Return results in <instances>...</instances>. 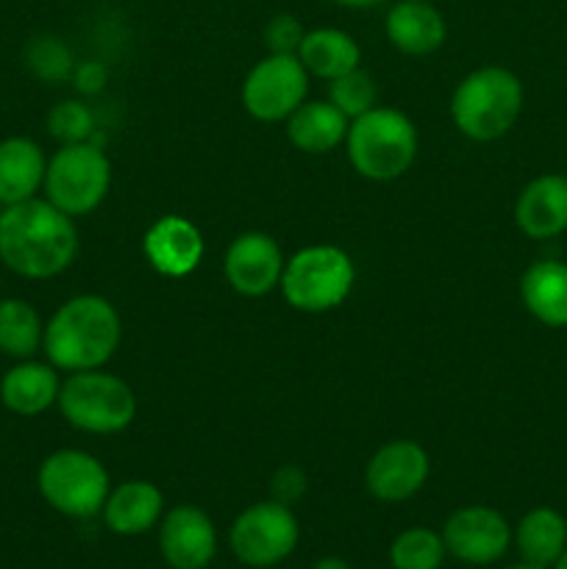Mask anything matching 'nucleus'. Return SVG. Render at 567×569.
<instances>
[{
    "label": "nucleus",
    "mask_w": 567,
    "mask_h": 569,
    "mask_svg": "<svg viewBox=\"0 0 567 569\" xmlns=\"http://www.w3.org/2000/svg\"><path fill=\"white\" fill-rule=\"evenodd\" d=\"M76 217L48 198H31L0 211V264L28 281H48L70 270L78 256Z\"/></svg>",
    "instance_id": "nucleus-1"
},
{
    "label": "nucleus",
    "mask_w": 567,
    "mask_h": 569,
    "mask_svg": "<svg viewBox=\"0 0 567 569\" xmlns=\"http://www.w3.org/2000/svg\"><path fill=\"white\" fill-rule=\"evenodd\" d=\"M120 337V315L109 300L76 295L44 322L42 350L59 372L100 370L117 353Z\"/></svg>",
    "instance_id": "nucleus-2"
},
{
    "label": "nucleus",
    "mask_w": 567,
    "mask_h": 569,
    "mask_svg": "<svg viewBox=\"0 0 567 569\" xmlns=\"http://www.w3.org/2000/svg\"><path fill=\"white\" fill-rule=\"evenodd\" d=\"M523 111V83L498 64L478 67L459 81L450 98V117L472 142H495L515 128Z\"/></svg>",
    "instance_id": "nucleus-3"
},
{
    "label": "nucleus",
    "mask_w": 567,
    "mask_h": 569,
    "mask_svg": "<svg viewBox=\"0 0 567 569\" xmlns=\"http://www.w3.org/2000/svg\"><path fill=\"white\" fill-rule=\"evenodd\" d=\"M417 128L404 111L389 109V106H376L367 114L350 120L348 137H345V150L359 172L367 181H395L406 176L417 159Z\"/></svg>",
    "instance_id": "nucleus-4"
},
{
    "label": "nucleus",
    "mask_w": 567,
    "mask_h": 569,
    "mask_svg": "<svg viewBox=\"0 0 567 569\" xmlns=\"http://www.w3.org/2000/svg\"><path fill=\"white\" fill-rule=\"evenodd\" d=\"M356 281L350 256L337 244H309L284 264L281 292L295 311L322 315L345 303Z\"/></svg>",
    "instance_id": "nucleus-5"
},
{
    "label": "nucleus",
    "mask_w": 567,
    "mask_h": 569,
    "mask_svg": "<svg viewBox=\"0 0 567 569\" xmlns=\"http://www.w3.org/2000/svg\"><path fill=\"white\" fill-rule=\"evenodd\" d=\"M61 417L83 433H120L137 417V395L122 378L103 370L70 372L59 389Z\"/></svg>",
    "instance_id": "nucleus-6"
},
{
    "label": "nucleus",
    "mask_w": 567,
    "mask_h": 569,
    "mask_svg": "<svg viewBox=\"0 0 567 569\" xmlns=\"http://www.w3.org/2000/svg\"><path fill=\"white\" fill-rule=\"evenodd\" d=\"M37 489L44 503L70 520H89L103 511L111 492L106 467L87 450L61 448L44 456L37 470Z\"/></svg>",
    "instance_id": "nucleus-7"
},
{
    "label": "nucleus",
    "mask_w": 567,
    "mask_h": 569,
    "mask_svg": "<svg viewBox=\"0 0 567 569\" xmlns=\"http://www.w3.org/2000/svg\"><path fill=\"white\" fill-rule=\"evenodd\" d=\"M111 187V161L94 142L61 144L48 159L42 192L56 209L83 217L98 209Z\"/></svg>",
    "instance_id": "nucleus-8"
},
{
    "label": "nucleus",
    "mask_w": 567,
    "mask_h": 569,
    "mask_svg": "<svg viewBox=\"0 0 567 569\" xmlns=\"http://www.w3.org/2000/svg\"><path fill=\"white\" fill-rule=\"evenodd\" d=\"M298 517L292 515L287 503H278V500H261V503L248 506L231 522V531H228L231 553L245 567L253 569L281 565L298 548Z\"/></svg>",
    "instance_id": "nucleus-9"
},
{
    "label": "nucleus",
    "mask_w": 567,
    "mask_h": 569,
    "mask_svg": "<svg viewBox=\"0 0 567 569\" xmlns=\"http://www.w3.org/2000/svg\"><path fill=\"white\" fill-rule=\"evenodd\" d=\"M309 94V72L298 56L270 53L250 67L242 83V106L259 122H287Z\"/></svg>",
    "instance_id": "nucleus-10"
},
{
    "label": "nucleus",
    "mask_w": 567,
    "mask_h": 569,
    "mask_svg": "<svg viewBox=\"0 0 567 569\" xmlns=\"http://www.w3.org/2000/svg\"><path fill=\"white\" fill-rule=\"evenodd\" d=\"M442 542L445 550L465 565H495L509 550L511 526L493 506H465L448 517Z\"/></svg>",
    "instance_id": "nucleus-11"
},
{
    "label": "nucleus",
    "mask_w": 567,
    "mask_h": 569,
    "mask_svg": "<svg viewBox=\"0 0 567 569\" xmlns=\"http://www.w3.org/2000/svg\"><path fill=\"white\" fill-rule=\"evenodd\" d=\"M428 472L431 461L420 445L411 439H392L367 461L365 487L381 503H404L426 487Z\"/></svg>",
    "instance_id": "nucleus-12"
},
{
    "label": "nucleus",
    "mask_w": 567,
    "mask_h": 569,
    "mask_svg": "<svg viewBox=\"0 0 567 569\" xmlns=\"http://www.w3.org/2000/svg\"><path fill=\"white\" fill-rule=\"evenodd\" d=\"M284 253L270 233L248 231L239 233L226 250L222 270L228 287L242 298H261L281 283Z\"/></svg>",
    "instance_id": "nucleus-13"
},
{
    "label": "nucleus",
    "mask_w": 567,
    "mask_h": 569,
    "mask_svg": "<svg viewBox=\"0 0 567 569\" xmlns=\"http://www.w3.org/2000/svg\"><path fill=\"white\" fill-rule=\"evenodd\" d=\"M161 559L172 569H206L217 556V528L198 506H176L161 517Z\"/></svg>",
    "instance_id": "nucleus-14"
},
{
    "label": "nucleus",
    "mask_w": 567,
    "mask_h": 569,
    "mask_svg": "<svg viewBox=\"0 0 567 569\" xmlns=\"http://www.w3.org/2000/svg\"><path fill=\"white\" fill-rule=\"evenodd\" d=\"M142 250L148 264L165 278H187L203 261V233L187 217L165 214L145 231Z\"/></svg>",
    "instance_id": "nucleus-15"
},
{
    "label": "nucleus",
    "mask_w": 567,
    "mask_h": 569,
    "mask_svg": "<svg viewBox=\"0 0 567 569\" xmlns=\"http://www.w3.org/2000/svg\"><path fill=\"white\" fill-rule=\"evenodd\" d=\"M515 222L528 239H554L567 231V176L545 172L517 194Z\"/></svg>",
    "instance_id": "nucleus-16"
},
{
    "label": "nucleus",
    "mask_w": 567,
    "mask_h": 569,
    "mask_svg": "<svg viewBox=\"0 0 567 569\" xmlns=\"http://www.w3.org/2000/svg\"><path fill=\"white\" fill-rule=\"evenodd\" d=\"M384 33L400 53L431 56L445 44L448 26L437 6H431V0H398L387 11Z\"/></svg>",
    "instance_id": "nucleus-17"
},
{
    "label": "nucleus",
    "mask_w": 567,
    "mask_h": 569,
    "mask_svg": "<svg viewBox=\"0 0 567 569\" xmlns=\"http://www.w3.org/2000/svg\"><path fill=\"white\" fill-rule=\"evenodd\" d=\"M61 378L50 361H14L0 378V403L17 417H39L59 400Z\"/></svg>",
    "instance_id": "nucleus-18"
},
{
    "label": "nucleus",
    "mask_w": 567,
    "mask_h": 569,
    "mask_svg": "<svg viewBox=\"0 0 567 569\" xmlns=\"http://www.w3.org/2000/svg\"><path fill=\"white\" fill-rule=\"evenodd\" d=\"M103 522L117 537H142L165 517V495L156 483L126 481L109 492L103 503Z\"/></svg>",
    "instance_id": "nucleus-19"
},
{
    "label": "nucleus",
    "mask_w": 567,
    "mask_h": 569,
    "mask_svg": "<svg viewBox=\"0 0 567 569\" xmlns=\"http://www.w3.org/2000/svg\"><path fill=\"white\" fill-rule=\"evenodd\" d=\"M48 156L31 137L0 139V203L14 206L37 198L44 183Z\"/></svg>",
    "instance_id": "nucleus-20"
},
{
    "label": "nucleus",
    "mask_w": 567,
    "mask_h": 569,
    "mask_svg": "<svg viewBox=\"0 0 567 569\" xmlns=\"http://www.w3.org/2000/svg\"><path fill=\"white\" fill-rule=\"evenodd\" d=\"M350 120L331 100H304L287 117V137L298 150L309 156L331 153L345 144Z\"/></svg>",
    "instance_id": "nucleus-21"
},
{
    "label": "nucleus",
    "mask_w": 567,
    "mask_h": 569,
    "mask_svg": "<svg viewBox=\"0 0 567 569\" xmlns=\"http://www.w3.org/2000/svg\"><path fill=\"white\" fill-rule=\"evenodd\" d=\"M520 298L528 315L548 328H567V264L534 261L520 278Z\"/></svg>",
    "instance_id": "nucleus-22"
},
{
    "label": "nucleus",
    "mask_w": 567,
    "mask_h": 569,
    "mask_svg": "<svg viewBox=\"0 0 567 569\" xmlns=\"http://www.w3.org/2000/svg\"><path fill=\"white\" fill-rule=\"evenodd\" d=\"M298 59L309 76L334 81L361 67V48L342 28H311L300 42Z\"/></svg>",
    "instance_id": "nucleus-23"
},
{
    "label": "nucleus",
    "mask_w": 567,
    "mask_h": 569,
    "mask_svg": "<svg viewBox=\"0 0 567 569\" xmlns=\"http://www.w3.org/2000/svg\"><path fill=\"white\" fill-rule=\"evenodd\" d=\"M511 539L526 565L550 569L567 550V520L550 506H537L523 515Z\"/></svg>",
    "instance_id": "nucleus-24"
},
{
    "label": "nucleus",
    "mask_w": 567,
    "mask_h": 569,
    "mask_svg": "<svg viewBox=\"0 0 567 569\" xmlns=\"http://www.w3.org/2000/svg\"><path fill=\"white\" fill-rule=\"evenodd\" d=\"M44 320L28 300L0 298V353L22 361L42 350Z\"/></svg>",
    "instance_id": "nucleus-25"
},
{
    "label": "nucleus",
    "mask_w": 567,
    "mask_h": 569,
    "mask_svg": "<svg viewBox=\"0 0 567 569\" xmlns=\"http://www.w3.org/2000/svg\"><path fill=\"white\" fill-rule=\"evenodd\" d=\"M445 550L442 533L431 528H406L389 545V565L392 569H439L442 567Z\"/></svg>",
    "instance_id": "nucleus-26"
},
{
    "label": "nucleus",
    "mask_w": 567,
    "mask_h": 569,
    "mask_svg": "<svg viewBox=\"0 0 567 569\" xmlns=\"http://www.w3.org/2000/svg\"><path fill=\"white\" fill-rule=\"evenodd\" d=\"M376 81H372L370 72H365L361 67L328 81V100H331L348 120H356V117L376 109Z\"/></svg>",
    "instance_id": "nucleus-27"
},
{
    "label": "nucleus",
    "mask_w": 567,
    "mask_h": 569,
    "mask_svg": "<svg viewBox=\"0 0 567 569\" xmlns=\"http://www.w3.org/2000/svg\"><path fill=\"white\" fill-rule=\"evenodd\" d=\"M26 64L42 81H64L76 72L70 48L59 37H33L26 48Z\"/></svg>",
    "instance_id": "nucleus-28"
},
{
    "label": "nucleus",
    "mask_w": 567,
    "mask_h": 569,
    "mask_svg": "<svg viewBox=\"0 0 567 569\" xmlns=\"http://www.w3.org/2000/svg\"><path fill=\"white\" fill-rule=\"evenodd\" d=\"M48 133L61 144L92 142L94 114L83 100H59L48 114Z\"/></svg>",
    "instance_id": "nucleus-29"
},
{
    "label": "nucleus",
    "mask_w": 567,
    "mask_h": 569,
    "mask_svg": "<svg viewBox=\"0 0 567 569\" xmlns=\"http://www.w3.org/2000/svg\"><path fill=\"white\" fill-rule=\"evenodd\" d=\"M306 37V28L298 17L292 14H276L265 26V44L270 53L284 56H298L300 42Z\"/></svg>",
    "instance_id": "nucleus-30"
},
{
    "label": "nucleus",
    "mask_w": 567,
    "mask_h": 569,
    "mask_svg": "<svg viewBox=\"0 0 567 569\" xmlns=\"http://www.w3.org/2000/svg\"><path fill=\"white\" fill-rule=\"evenodd\" d=\"M306 492V476L298 470V467H281L272 478V495H276L278 503L292 506L300 495Z\"/></svg>",
    "instance_id": "nucleus-31"
},
{
    "label": "nucleus",
    "mask_w": 567,
    "mask_h": 569,
    "mask_svg": "<svg viewBox=\"0 0 567 569\" xmlns=\"http://www.w3.org/2000/svg\"><path fill=\"white\" fill-rule=\"evenodd\" d=\"M72 76H76L78 92L83 94H94L106 83V70L100 64H94V61H87V64L76 67Z\"/></svg>",
    "instance_id": "nucleus-32"
},
{
    "label": "nucleus",
    "mask_w": 567,
    "mask_h": 569,
    "mask_svg": "<svg viewBox=\"0 0 567 569\" xmlns=\"http://www.w3.org/2000/svg\"><path fill=\"white\" fill-rule=\"evenodd\" d=\"M311 569H354V567H350L345 559H339V556H326V559L317 561Z\"/></svg>",
    "instance_id": "nucleus-33"
},
{
    "label": "nucleus",
    "mask_w": 567,
    "mask_h": 569,
    "mask_svg": "<svg viewBox=\"0 0 567 569\" xmlns=\"http://www.w3.org/2000/svg\"><path fill=\"white\" fill-rule=\"evenodd\" d=\"M337 6H345V9H372V6L384 3V0H334Z\"/></svg>",
    "instance_id": "nucleus-34"
},
{
    "label": "nucleus",
    "mask_w": 567,
    "mask_h": 569,
    "mask_svg": "<svg viewBox=\"0 0 567 569\" xmlns=\"http://www.w3.org/2000/svg\"><path fill=\"white\" fill-rule=\"evenodd\" d=\"M550 569H567V550L559 556V561H556V565L550 567Z\"/></svg>",
    "instance_id": "nucleus-35"
},
{
    "label": "nucleus",
    "mask_w": 567,
    "mask_h": 569,
    "mask_svg": "<svg viewBox=\"0 0 567 569\" xmlns=\"http://www.w3.org/2000/svg\"><path fill=\"white\" fill-rule=\"evenodd\" d=\"M506 569H545V567H534V565H526V561H520V565H515V567H506Z\"/></svg>",
    "instance_id": "nucleus-36"
},
{
    "label": "nucleus",
    "mask_w": 567,
    "mask_h": 569,
    "mask_svg": "<svg viewBox=\"0 0 567 569\" xmlns=\"http://www.w3.org/2000/svg\"><path fill=\"white\" fill-rule=\"evenodd\" d=\"M0 287H3V278H0Z\"/></svg>",
    "instance_id": "nucleus-37"
},
{
    "label": "nucleus",
    "mask_w": 567,
    "mask_h": 569,
    "mask_svg": "<svg viewBox=\"0 0 567 569\" xmlns=\"http://www.w3.org/2000/svg\"><path fill=\"white\" fill-rule=\"evenodd\" d=\"M0 211H3V203H0Z\"/></svg>",
    "instance_id": "nucleus-38"
}]
</instances>
